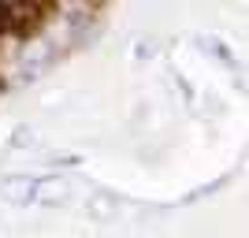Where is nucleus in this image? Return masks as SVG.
I'll return each instance as SVG.
<instances>
[{
  "instance_id": "obj_1",
  "label": "nucleus",
  "mask_w": 249,
  "mask_h": 238,
  "mask_svg": "<svg viewBox=\"0 0 249 238\" xmlns=\"http://www.w3.org/2000/svg\"><path fill=\"white\" fill-rule=\"evenodd\" d=\"M67 194H71L67 179H37V183H34V197H30V201H41V205H56V201H63Z\"/></svg>"
}]
</instances>
